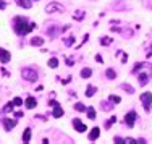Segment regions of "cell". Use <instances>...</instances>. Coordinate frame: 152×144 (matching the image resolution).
Listing matches in <instances>:
<instances>
[{"label": "cell", "mask_w": 152, "mask_h": 144, "mask_svg": "<svg viewBox=\"0 0 152 144\" xmlns=\"http://www.w3.org/2000/svg\"><path fill=\"white\" fill-rule=\"evenodd\" d=\"M34 28H36V24L29 23V21L23 16H16L15 20H13V29H15V32L18 36H26L28 32H31Z\"/></svg>", "instance_id": "6da1fadb"}, {"label": "cell", "mask_w": 152, "mask_h": 144, "mask_svg": "<svg viewBox=\"0 0 152 144\" xmlns=\"http://www.w3.org/2000/svg\"><path fill=\"white\" fill-rule=\"evenodd\" d=\"M21 76H23L26 81L34 83V81H37L39 73L34 70V68H23V70H21Z\"/></svg>", "instance_id": "7a4b0ae2"}, {"label": "cell", "mask_w": 152, "mask_h": 144, "mask_svg": "<svg viewBox=\"0 0 152 144\" xmlns=\"http://www.w3.org/2000/svg\"><path fill=\"white\" fill-rule=\"evenodd\" d=\"M63 12H65V7L57 2H52L45 7V13H63Z\"/></svg>", "instance_id": "3957f363"}, {"label": "cell", "mask_w": 152, "mask_h": 144, "mask_svg": "<svg viewBox=\"0 0 152 144\" xmlns=\"http://www.w3.org/2000/svg\"><path fill=\"white\" fill-rule=\"evenodd\" d=\"M141 102H142L146 112H149V110H151V104H152V94H151V92H144V94H141Z\"/></svg>", "instance_id": "277c9868"}, {"label": "cell", "mask_w": 152, "mask_h": 144, "mask_svg": "<svg viewBox=\"0 0 152 144\" xmlns=\"http://www.w3.org/2000/svg\"><path fill=\"white\" fill-rule=\"evenodd\" d=\"M136 117H137V115H136L134 110L128 112V113H126V117H125V123L128 125L129 128H133V126H134V121H136Z\"/></svg>", "instance_id": "5b68a950"}, {"label": "cell", "mask_w": 152, "mask_h": 144, "mask_svg": "<svg viewBox=\"0 0 152 144\" xmlns=\"http://www.w3.org/2000/svg\"><path fill=\"white\" fill-rule=\"evenodd\" d=\"M149 78H151V73H146V71H141V73L137 75V81H139L141 86H146L147 83H149Z\"/></svg>", "instance_id": "8992f818"}, {"label": "cell", "mask_w": 152, "mask_h": 144, "mask_svg": "<svg viewBox=\"0 0 152 144\" xmlns=\"http://www.w3.org/2000/svg\"><path fill=\"white\" fill-rule=\"evenodd\" d=\"M10 60H12L10 52H7L5 49H0V62H2V63H8Z\"/></svg>", "instance_id": "52a82bcc"}, {"label": "cell", "mask_w": 152, "mask_h": 144, "mask_svg": "<svg viewBox=\"0 0 152 144\" xmlns=\"http://www.w3.org/2000/svg\"><path fill=\"white\" fill-rule=\"evenodd\" d=\"M73 126L76 128V131H78V133H84L86 129H88V128H86V125L81 123L79 118H75V120H73Z\"/></svg>", "instance_id": "ba28073f"}, {"label": "cell", "mask_w": 152, "mask_h": 144, "mask_svg": "<svg viewBox=\"0 0 152 144\" xmlns=\"http://www.w3.org/2000/svg\"><path fill=\"white\" fill-rule=\"evenodd\" d=\"M3 126H5L7 131H12V128L16 126V120H12V118H5V120H3Z\"/></svg>", "instance_id": "9c48e42d"}, {"label": "cell", "mask_w": 152, "mask_h": 144, "mask_svg": "<svg viewBox=\"0 0 152 144\" xmlns=\"http://www.w3.org/2000/svg\"><path fill=\"white\" fill-rule=\"evenodd\" d=\"M99 136H100V128L99 126H94L91 129V133H89V141H96Z\"/></svg>", "instance_id": "30bf717a"}, {"label": "cell", "mask_w": 152, "mask_h": 144, "mask_svg": "<svg viewBox=\"0 0 152 144\" xmlns=\"http://www.w3.org/2000/svg\"><path fill=\"white\" fill-rule=\"evenodd\" d=\"M52 117H53V118L63 117V109H61L60 105H55V107H53V112H52Z\"/></svg>", "instance_id": "8fae6325"}, {"label": "cell", "mask_w": 152, "mask_h": 144, "mask_svg": "<svg viewBox=\"0 0 152 144\" xmlns=\"http://www.w3.org/2000/svg\"><path fill=\"white\" fill-rule=\"evenodd\" d=\"M16 5L21 7V8H31V0H16Z\"/></svg>", "instance_id": "7c38bea8"}, {"label": "cell", "mask_w": 152, "mask_h": 144, "mask_svg": "<svg viewBox=\"0 0 152 144\" xmlns=\"http://www.w3.org/2000/svg\"><path fill=\"white\" fill-rule=\"evenodd\" d=\"M36 105H37V100H36L34 97H28L26 99V109H34Z\"/></svg>", "instance_id": "4fadbf2b"}, {"label": "cell", "mask_w": 152, "mask_h": 144, "mask_svg": "<svg viewBox=\"0 0 152 144\" xmlns=\"http://www.w3.org/2000/svg\"><path fill=\"white\" fill-rule=\"evenodd\" d=\"M91 75H92V70H91V68H83V70H81V78H84V80L91 78Z\"/></svg>", "instance_id": "5bb4252c"}, {"label": "cell", "mask_w": 152, "mask_h": 144, "mask_svg": "<svg viewBox=\"0 0 152 144\" xmlns=\"http://www.w3.org/2000/svg\"><path fill=\"white\" fill-rule=\"evenodd\" d=\"M42 44H44V39L42 37H34L31 41V45H34V47H41Z\"/></svg>", "instance_id": "9a60e30c"}, {"label": "cell", "mask_w": 152, "mask_h": 144, "mask_svg": "<svg viewBox=\"0 0 152 144\" xmlns=\"http://www.w3.org/2000/svg\"><path fill=\"white\" fill-rule=\"evenodd\" d=\"M57 32H58V28H57V26H50L49 29H47V34L50 36V39H52V37H55V36H57Z\"/></svg>", "instance_id": "2e32d148"}, {"label": "cell", "mask_w": 152, "mask_h": 144, "mask_svg": "<svg viewBox=\"0 0 152 144\" xmlns=\"http://www.w3.org/2000/svg\"><path fill=\"white\" fill-rule=\"evenodd\" d=\"M31 141V129L28 128V129H24V133H23V143H29Z\"/></svg>", "instance_id": "e0dca14e"}, {"label": "cell", "mask_w": 152, "mask_h": 144, "mask_svg": "<svg viewBox=\"0 0 152 144\" xmlns=\"http://www.w3.org/2000/svg\"><path fill=\"white\" fill-rule=\"evenodd\" d=\"M105 76L108 78V80H115V78H117V73H115V70H112V68H108V70L105 71Z\"/></svg>", "instance_id": "ac0fdd59"}, {"label": "cell", "mask_w": 152, "mask_h": 144, "mask_svg": "<svg viewBox=\"0 0 152 144\" xmlns=\"http://www.w3.org/2000/svg\"><path fill=\"white\" fill-rule=\"evenodd\" d=\"M86 112H88V117H89V120H96V110H94L92 107H89V109H86Z\"/></svg>", "instance_id": "d6986e66"}, {"label": "cell", "mask_w": 152, "mask_h": 144, "mask_svg": "<svg viewBox=\"0 0 152 144\" xmlns=\"http://www.w3.org/2000/svg\"><path fill=\"white\" fill-rule=\"evenodd\" d=\"M73 44H75V36H68V37L65 39V45H66V47H71Z\"/></svg>", "instance_id": "ffe728a7"}, {"label": "cell", "mask_w": 152, "mask_h": 144, "mask_svg": "<svg viewBox=\"0 0 152 144\" xmlns=\"http://www.w3.org/2000/svg\"><path fill=\"white\" fill-rule=\"evenodd\" d=\"M49 67H50V68H57V67H58V58L52 57V58L49 60Z\"/></svg>", "instance_id": "44dd1931"}, {"label": "cell", "mask_w": 152, "mask_h": 144, "mask_svg": "<svg viewBox=\"0 0 152 144\" xmlns=\"http://www.w3.org/2000/svg\"><path fill=\"white\" fill-rule=\"evenodd\" d=\"M94 94H96V88H94V86H88V89H86V96L92 97Z\"/></svg>", "instance_id": "7402d4cb"}, {"label": "cell", "mask_w": 152, "mask_h": 144, "mask_svg": "<svg viewBox=\"0 0 152 144\" xmlns=\"http://www.w3.org/2000/svg\"><path fill=\"white\" fill-rule=\"evenodd\" d=\"M100 44H102V45H110L112 44V37H108V36L102 37V39H100Z\"/></svg>", "instance_id": "603a6c76"}, {"label": "cell", "mask_w": 152, "mask_h": 144, "mask_svg": "<svg viewBox=\"0 0 152 144\" xmlns=\"http://www.w3.org/2000/svg\"><path fill=\"white\" fill-rule=\"evenodd\" d=\"M108 100H110L112 104H115V105L121 102V99H120V97H118V96H110V97H108Z\"/></svg>", "instance_id": "cb8c5ba5"}, {"label": "cell", "mask_w": 152, "mask_h": 144, "mask_svg": "<svg viewBox=\"0 0 152 144\" xmlns=\"http://www.w3.org/2000/svg\"><path fill=\"white\" fill-rule=\"evenodd\" d=\"M75 110H78V112H86V107L83 105L81 102H76L75 104Z\"/></svg>", "instance_id": "d4e9b609"}, {"label": "cell", "mask_w": 152, "mask_h": 144, "mask_svg": "<svg viewBox=\"0 0 152 144\" xmlns=\"http://www.w3.org/2000/svg\"><path fill=\"white\" fill-rule=\"evenodd\" d=\"M83 18H84V12H83V10H79V12H76V13H75V20L81 21Z\"/></svg>", "instance_id": "484cf974"}, {"label": "cell", "mask_w": 152, "mask_h": 144, "mask_svg": "<svg viewBox=\"0 0 152 144\" xmlns=\"http://www.w3.org/2000/svg\"><path fill=\"white\" fill-rule=\"evenodd\" d=\"M146 67V63H136V67L133 68V73H137L139 70H142V68Z\"/></svg>", "instance_id": "4316f807"}, {"label": "cell", "mask_w": 152, "mask_h": 144, "mask_svg": "<svg viewBox=\"0 0 152 144\" xmlns=\"http://www.w3.org/2000/svg\"><path fill=\"white\" fill-rule=\"evenodd\" d=\"M13 104H15V105H23V99H21V97H15V99H13Z\"/></svg>", "instance_id": "83f0119b"}, {"label": "cell", "mask_w": 152, "mask_h": 144, "mask_svg": "<svg viewBox=\"0 0 152 144\" xmlns=\"http://www.w3.org/2000/svg\"><path fill=\"white\" fill-rule=\"evenodd\" d=\"M13 107H15V104H12V102H10V104H7V105H5V109H3V110H5V112H12V110H13Z\"/></svg>", "instance_id": "f1b7e54d"}, {"label": "cell", "mask_w": 152, "mask_h": 144, "mask_svg": "<svg viewBox=\"0 0 152 144\" xmlns=\"http://www.w3.org/2000/svg\"><path fill=\"white\" fill-rule=\"evenodd\" d=\"M123 88L126 89V92H128V94H133V92H134V89H133L129 84H123Z\"/></svg>", "instance_id": "f546056e"}, {"label": "cell", "mask_w": 152, "mask_h": 144, "mask_svg": "<svg viewBox=\"0 0 152 144\" xmlns=\"http://www.w3.org/2000/svg\"><path fill=\"white\" fill-rule=\"evenodd\" d=\"M104 104H105V105H104V110H110L112 107H113V105L110 104V100H108V102H104Z\"/></svg>", "instance_id": "4dcf8cb0"}, {"label": "cell", "mask_w": 152, "mask_h": 144, "mask_svg": "<svg viewBox=\"0 0 152 144\" xmlns=\"http://www.w3.org/2000/svg\"><path fill=\"white\" fill-rule=\"evenodd\" d=\"M113 141H115V143H120V144H121V143H125V139H123V138H120V136H115V139H113Z\"/></svg>", "instance_id": "1f68e13d"}, {"label": "cell", "mask_w": 152, "mask_h": 144, "mask_svg": "<svg viewBox=\"0 0 152 144\" xmlns=\"http://www.w3.org/2000/svg\"><path fill=\"white\" fill-rule=\"evenodd\" d=\"M96 62H99V63H104V58H102V55H96Z\"/></svg>", "instance_id": "d6a6232c"}, {"label": "cell", "mask_w": 152, "mask_h": 144, "mask_svg": "<svg viewBox=\"0 0 152 144\" xmlns=\"http://www.w3.org/2000/svg\"><path fill=\"white\" fill-rule=\"evenodd\" d=\"M5 8H7V3L3 0H0V10H5Z\"/></svg>", "instance_id": "836d02e7"}, {"label": "cell", "mask_w": 152, "mask_h": 144, "mask_svg": "<svg viewBox=\"0 0 152 144\" xmlns=\"http://www.w3.org/2000/svg\"><path fill=\"white\" fill-rule=\"evenodd\" d=\"M125 143H129V144H133V143H136V139H133V138H125Z\"/></svg>", "instance_id": "e575fe53"}, {"label": "cell", "mask_w": 152, "mask_h": 144, "mask_svg": "<svg viewBox=\"0 0 152 144\" xmlns=\"http://www.w3.org/2000/svg\"><path fill=\"white\" fill-rule=\"evenodd\" d=\"M126 60H128V55H126V53H123V57H121V62H123V63H125V62H126Z\"/></svg>", "instance_id": "d590c367"}, {"label": "cell", "mask_w": 152, "mask_h": 144, "mask_svg": "<svg viewBox=\"0 0 152 144\" xmlns=\"http://www.w3.org/2000/svg\"><path fill=\"white\" fill-rule=\"evenodd\" d=\"M15 117H16V118H21V117H23V112H16Z\"/></svg>", "instance_id": "8d00e7d4"}]
</instances>
